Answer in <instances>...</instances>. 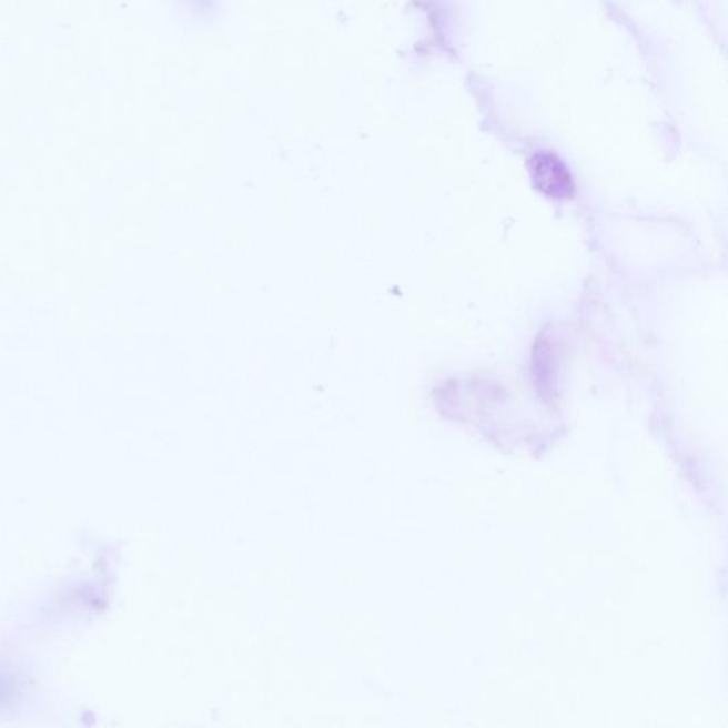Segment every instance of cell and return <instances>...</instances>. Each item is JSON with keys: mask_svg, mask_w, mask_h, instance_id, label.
<instances>
[{"mask_svg": "<svg viewBox=\"0 0 728 728\" xmlns=\"http://www.w3.org/2000/svg\"><path fill=\"white\" fill-rule=\"evenodd\" d=\"M529 173L535 186L546 196L564 200L574 195L573 175L558 156L549 153L535 154L529 161Z\"/></svg>", "mask_w": 728, "mask_h": 728, "instance_id": "6da1fadb", "label": "cell"}]
</instances>
